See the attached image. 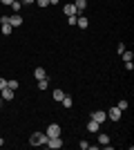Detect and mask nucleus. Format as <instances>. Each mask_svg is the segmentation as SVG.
<instances>
[{
    "mask_svg": "<svg viewBox=\"0 0 134 150\" xmlns=\"http://www.w3.org/2000/svg\"><path fill=\"white\" fill-rule=\"evenodd\" d=\"M96 134H98V144H101L103 148H105V146H109V137L105 134V132H101V130H98Z\"/></svg>",
    "mask_w": 134,
    "mask_h": 150,
    "instance_id": "8",
    "label": "nucleus"
},
{
    "mask_svg": "<svg viewBox=\"0 0 134 150\" xmlns=\"http://www.w3.org/2000/svg\"><path fill=\"white\" fill-rule=\"evenodd\" d=\"M49 88V79L45 76V79H38V90H47Z\"/></svg>",
    "mask_w": 134,
    "mask_h": 150,
    "instance_id": "15",
    "label": "nucleus"
},
{
    "mask_svg": "<svg viewBox=\"0 0 134 150\" xmlns=\"http://www.w3.org/2000/svg\"><path fill=\"white\" fill-rule=\"evenodd\" d=\"M0 105H2V96H0Z\"/></svg>",
    "mask_w": 134,
    "mask_h": 150,
    "instance_id": "31",
    "label": "nucleus"
},
{
    "mask_svg": "<svg viewBox=\"0 0 134 150\" xmlns=\"http://www.w3.org/2000/svg\"><path fill=\"white\" fill-rule=\"evenodd\" d=\"M125 72H134V63L132 61H125Z\"/></svg>",
    "mask_w": 134,
    "mask_h": 150,
    "instance_id": "21",
    "label": "nucleus"
},
{
    "mask_svg": "<svg viewBox=\"0 0 134 150\" xmlns=\"http://www.w3.org/2000/svg\"><path fill=\"white\" fill-rule=\"evenodd\" d=\"M121 110H119V108H112V110H109V112H107V119L109 121H119V119H121Z\"/></svg>",
    "mask_w": 134,
    "mask_h": 150,
    "instance_id": "6",
    "label": "nucleus"
},
{
    "mask_svg": "<svg viewBox=\"0 0 134 150\" xmlns=\"http://www.w3.org/2000/svg\"><path fill=\"white\" fill-rule=\"evenodd\" d=\"M47 139H49V137H47L45 132H34L32 137H29V144H32V146H45V144H47Z\"/></svg>",
    "mask_w": 134,
    "mask_h": 150,
    "instance_id": "1",
    "label": "nucleus"
},
{
    "mask_svg": "<svg viewBox=\"0 0 134 150\" xmlns=\"http://www.w3.org/2000/svg\"><path fill=\"white\" fill-rule=\"evenodd\" d=\"M98 130H101V123L92 119V121H89V123H87V132H94V134H96V132H98Z\"/></svg>",
    "mask_w": 134,
    "mask_h": 150,
    "instance_id": "11",
    "label": "nucleus"
},
{
    "mask_svg": "<svg viewBox=\"0 0 134 150\" xmlns=\"http://www.w3.org/2000/svg\"><path fill=\"white\" fill-rule=\"evenodd\" d=\"M7 88H9V90H13V92H16V90L20 88V83L16 81V79H11V81H7Z\"/></svg>",
    "mask_w": 134,
    "mask_h": 150,
    "instance_id": "16",
    "label": "nucleus"
},
{
    "mask_svg": "<svg viewBox=\"0 0 134 150\" xmlns=\"http://www.w3.org/2000/svg\"><path fill=\"white\" fill-rule=\"evenodd\" d=\"M0 2H2V5H11L13 0H0Z\"/></svg>",
    "mask_w": 134,
    "mask_h": 150,
    "instance_id": "28",
    "label": "nucleus"
},
{
    "mask_svg": "<svg viewBox=\"0 0 134 150\" xmlns=\"http://www.w3.org/2000/svg\"><path fill=\"white\" fill-rule=\"evenodd\" d=\"M38 2V7H49V0H36Z\"/></svg>",
    "mask_w": 134,
    "mask_h": 150,
    "instance_id": "23",
    "label": "nucleus"
},
{
    "mask_svg": "<svg viewBox=\"0 0 134 150\" xmlns=\"http://www.w3.org/2000/svg\"><path fill=\"white\" fill-rule=\"evenodd\" d=\"M51 96H54V101H56V103H60V101H63V96H65V92H63V90H54V92H51Z\"/></svg>",
    "mask_w": 134,
    "mask_h": 150,
    "instance_id": "13",
    "label": "nucleus"
},
{
    "mask_svg": "<svg viewBox=\"0 0 134 150\" xmlns=\"http://www.w3.org/2000/svg\"><path fill=\"white\" fill-rule=\"evenodd\" d=\"M49 5H58V0H49Z\"/></svg>",
    "mask_w": 134,
    "mask_h": 150,
    "instance_id": "29",
    "label": "nucleus"
},
{
    "mask_svg": "<svg viewBox=\"0 0 134 150\" xmlns=\"http://www.w3.org/2000/svg\"><path fill=\"white\" fill-rule=\"evenodd\" d=\"M60 103H63L65 108H72V103H74V101H72V96H69V94H65V96H63V101H60Z\"/></svg>",
    "mask_w": 134,
    "mask_h": 150,
    "instance_id": "17",
    "label": "nucleus"
},
{
    "mask_svg": "<svg viewBox=\"0 0 134 150\" xmlns=\"http://www.w3.org/2000/svg\"><path fill=\"white\" fill-rule=\"evenodd\" d=\"M116 108H119L121 112H125V110H128V101H125V99H121V101H119V105H116Z\"/></svg>",
    "mask_w": 134,
    "mask_h": 150,
    "instance_id": "19",
    "label": "nucleus"
},
{
    "mask_svg": "<svg viewBox=\"0 0 134 150\" xmlns=\"http://www.w3.org/2000/svg\"><path fill=\"white\" fill-rule=\"evenodd\" d=\"M34 76H36V81H38V79H45V76H47V72H45L43 67H36L34 69Z\"/></svg>",
    "mask_w": 134,
    "mask_h": 150,
    "instance_id": "14",
    "label": "nucleus"
},
{
    "mask_svg": "<svg viewBox=\"0 0 134 150\" xmlns=\"http://www.w3.org/2000/svg\"><path fill=\"white\" fill-rule=\"evenodd\" d=\"M63 13H65V16H78L76 7H74V2H69V5H65V7H63Z\"/></svg>",
    "mask_w": 134,
    "mask_h": 150,
    "instance_id": "7",
    "label": "nucleus"
},
{
    "mask_svg": "<svg viewBox=\"0 0 134 150\" xmlns=\"http://www.w3.org/2000/svg\"><path fill=\"white\" fill-rule=\"evenodd\" d=\"M7 88V81H5V79H0V90H5Z\"/></svg>",
    "mask_w": 134,
    "mask_h": 150,
    "instance_id": "26",
    "label": "nucleus"
},
{
    "mask_svg": "<svg viewBox=\"0 0 134 150\" xmlns=\"http://www.w3.org/2000/svg\"><path fill=\"white\" fill-rule=\"evenodd\" d=\"M78 146H81V148H83V150H89V146H92V144H89V141H81V144H78Z\"/></svg>",
    "mask_w": 134,
    "mask_h": 150,
    "instance_id": "22",
    "label": "nucleus"
},
{
    "mask_svg": "<svg viewBox=\"0 0 134 150\" xmlns=\"http://www.w3.org/2000/svg\"><path fill=\"white\" fill-rule=\"evenodd\" d=\"M45 134H47V137H60V125L58 123H49L47 125V130H45Z\"/></svg>",
    "mask_w": 134,
    "mask_h": 150,
    "instance_id": "2",
    "label": "nucleus"
},
{
    "mask_svg": "<svg viewBox=\"0 0 134 150\" xmlns=\"http://www.w3.org/2000/svg\"><path fill=\"white\" fill-rule=\"evenodd\" d=\"M67 23H69V25H76V16H67Z\"/></svg>",
    "mask_w": 134,
    "mask_h": 150,
    "instance_id": "24",
    "label": "nucleus"
},
{
    "mask_svg": "<svg viewBox=\"0 0 134 150\" xmlns=\"http://www.w3.org/2000/svg\"><path fill=\"white\" fill-rule=\"evenodd\" d=\"M45 146H47V148H54V150L63 148V139H60V137H51V139H47V144H45Z\"/></svg>",
    "mask_w": 134,
    "mask_h": 150,
    "instance_id": "3",
    "label": "nucleus"
},
{
    "mask_svg": "<svg viewBox=\"0 0 134 150\" xmlns=\"http://www.w3.org/2000/svg\"><path fill=\"white\" fill-rule=\"evenodd\" d=\"M116 52H119V54H123V52H125V45H123V43H119V47H116Z\"/></svg>",
    "mask_w": 134,
    "mask_h": 150,
    "instance_id": "25",
    "label": "nucleus"
},
{
    "mask_svg": "<svg viewBox=\"0 0 134 150\" xmlns=\"http://www.w3.org/2000/svg\"><path fill=\"white\" fill-rule=\"evenodd\" d=\"M76 25L81 27V29H87V25H89V20L85 18L83 13H81V16H76Z\"/></svg>",
    "mask_w": 134,
    "mask_h": 150,
    "instance_id": "9",
    "label": "nucleus"
},
{
    "mask_svg": "<svg viewBox=\"0 0 134 150\" xmlns=\"http://www.w3.org/2000/svg\"><path fill=\"white\" fill-rule=\"evenodd\" d=\"M7 23L11 27H20L22 25V16H18V13H13V16H7Z\"/></svg>",
    "mask_w": 134,
    "mask_h": 150,
    "instance_id": "4",
    "label": "nucleus"
},
{
    "mask_svg": "<svg viewBox=\"0 0 134 150\" xmlns=\"http://www.w3.org/2000/svg\"><path fill=\"white\" fill-rule=\"evenodd\" d=\"M9 7L13 9V13H18V11H20V7H22V2H20V0H13V2H11Z\"/></svg>",
    "mask_w": 134,
    "mask_h": 150,
    "instance_id": "18",
    "label": "nucleus"
},
{
    "mask_svg": "<svg viewBox=\"0 0 134 150\" xmlns=\"http://www.w3.org/2000/svg\"><path fill=\"white\" fill-rule=\"evenodd\" d=\"M0 96H2V101H11L13 99V90H9V88L0 90Z\"/></svg>",
    "mask_w": 134,
    "mask_h": 150,
    "instance_id": "10",
    "label": "nucleus"
},
{
    "mask_svg": "<svg viewBox=\"0 0 134 150\" xmlns=\"http://www.w3.org/2000/svg\"><path fill=\"white\" fill-rule=\"evenodd\" d=\"M0 146H5V139H2V137H0Z\"/></svg>",
    "mask_w": 134,
    "mask_h": 150,
    "instance_id": "30",
    "label": "nucleus"
},
{
    "mask_svg": "<svg viewBox=\"0 0 134 150\" xmlns=\"http://www.w3.org/2000/svg\"><path fill=\"white\" fill-rule=\"evenodd\" d=\"M32 2H36V0H22V5H32Z\"/></svg>",
    "mask_w": 134,
    "mask_h": 150,
    "instance_id": "27",
    "label": "nucleus"
},
{
    "mask_svg": "<svg viewBox=\"0 0 134 150\" xmlns=\"http://www.w3.org/2000/svg\"><path fill=\"white\" fill-rule=\"evenodd\" d=\"M74 7H76V11H78V16L85 11V7H87V0H76L74 2Z\"/></svg>",
    "mask_w": 134,
    "mask_h": 150,
    "instance_id": "12",
    "label": "nucleus"
},
{
    "mask_svg": "<svg viewBox=\"0 0 134 150\" xmlns=\"http://www.w3.org/2000/svg\"><path fill=\"white\" fill-rule=\"evenodd\" d=\"M92 119L98 121V123H103V121H107V112H103V110H94V112H92Z\"/></svg>",
    "mask_w": 134,
    "mask_h": 150,
    "instance_id": "5",
    "label": "nucleus"
},
{
    "mask_svg": "<svg viewBox=\"0 0 134 150\" xmlns=\"http://www.w3.org/2000/svg\"><path fill=\"white\" fill-rule=\"evenodd\" d=\"M121 56H123V61H132V58H134V54H132V52H128V50H125V52L121 54Z\"/></svg>",
    "mask_w": 134,
    "mask_h": 150,
    "instance_id": "20",
    "label": "nucleus"
}]
</instances>
